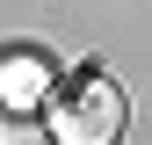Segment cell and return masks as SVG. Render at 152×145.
Segmentation results:
<instances>
[{
	"label": "cell",
	"instance_id": "cell-3",
	"mask_svg": "<svg viewBox=\"0 0 152 145\" xmlns=\"http://www.w3.org/2000/svg\"><path fill=\"white\" fill-rule=\"evenodd\" d=\"M0 145H36V123L22 109H0Z\"/></svg>",
	"mask_w": 152,
	"mask_h": 145
},
{
	"label": "cell",
	"instance_id": "cell-1",
	"mask_svg": "<svg viewBox=\"0 0 152 145\" xmlns=\"http://www.w3.org/2000/svg\"><path fill=\"white\" fill-rule=\"evenodd\" d=\"M51 138L58 145H116L123 138V87L109 72H72L51 102Z\"/></svg>",
	"mask_w": 152,
	"mask_h": 145
},
{
	"label": "cell",
	"instance_id": "cell-2",
	"mask_svg": "<svg viewBox=\"0 0 152 145\" xmlns=\"http://www.w3.org/2000/svg\"><path fill=\"white\" fill-rule=\"evenodd\" d=\"M36 72H44L36 58H7V65H0V109H29L36 94H44V80H36Z\"/></svg>",
	"mask_w": 152,
	"mask_h": 145
}]
</instances>
